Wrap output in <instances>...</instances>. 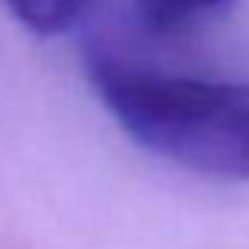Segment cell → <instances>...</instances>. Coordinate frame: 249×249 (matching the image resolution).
<instances>
[{
	"mask_svg": "<svg viewBox=\"0 0 249 249\" xmlns=\"http://www.w3.org/2000/svg\"><path fill=\"white\" fill-rule=\"evenodd\" d=\"M91 89L123 136L212 180H249V82L177 76L98 57Z\"/></svg>",
	"mask_w": 249,
	"mask_h": 249,
	"instance_id": "cell-1",
	"label": "cell"
},
{
	"mask_svg": "<svg viewBox=\"0 0 249 249\" xmlns=\"http://www.w3.org/2000/svg\"><path fill=\"white\" fill-rule=\"evenodd\" d=\"M6 10L35 35H60L79 19L85 0H3Z\"/></svg>",
	"mask_w": 249,
	"mask_h": 249,
	"instance_id": "cell-3",
	"label": "cell"
},
{
	"mask_svg": "<svg viewBox=\"0 0 249 249\" xmlns=\"http://www.w3.org/2000/svg\"><path fill=\"white\" fill-rule=\"evenodd\" d=\"M231 0H136V16L152 35H177L199 19L214 16Z\"/></svg>",
	"mask_w": 249,
	"mask_h": 249,
	"instance_id": "cell-2",
	"label": "cell"
}]
</instances>
